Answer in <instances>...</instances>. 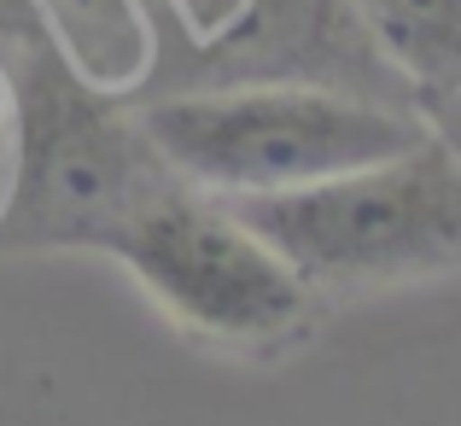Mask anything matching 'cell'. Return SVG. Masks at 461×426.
I'll return each instance as SVG.
<instances>
[{"label":"cell","mask_w":461,"mask_h":426,"mask_svg":"<svg viewBox=\"0 0 461 426\" xmlns=\"http://www.w3.org/2000/svg\"><path fill=\"white\" fill-rule=\"evenodd\" d=\"M41 12H47V0H0V35L41 30Z\"/></svg>","instance_id":"cell-6"},{"label":"cell","mask_w":461,"mask_h":426,"mask_svg":"<svg viewBox=\"0 0 461 426\" xmlns=\"http://www.w3.org/2000/svg\"><path fill=\"white\" fill-rule=\"evenodd\" d=\"M187 339L228 357H286L315 333V292L228 199L169 181L112 251Z\"/></svg>","instance_id":"cell-4"},{"label":"cell","mask_w":461,"mask_h":426,"mask_svg":"<svg viewBox=\"0 0 461 426\" xmlns=\"http://www.w3.org/2000/svg\"><path fill=\"white\" fill-rule=\"evenodd\" d=\"M12 164L0 251H105L176 181L140 123V100L88 82L41 30L0 35Z\"/></svg>","instance_id":"cell-1"},{"label":"cell","mask_w":461,"mask_h":426,"mask_svg":"<svg viewBox=\"0 0 461 426\" xmlns=\"http://www.w3.org/2000/svg\"><path fill=\"white\" fill-rule=\"evenodd\" d=\"M427 129L432 135H444L461 152V100H450V105H438V112H427Z\"/></svg>","instance_id":"cell-7"},{"label":"cell","mask_w":461,"mask_h":426,"mask_svg":"<svg viewBox=\"0 0 461 426\" xmlns=\"http://www.w3.org/2000/svg\"><path fill=\"white\" fill-rule=\"evenodd\" d=\"M350 12L420 117L461 100V0H350Z\"/></svg>","instance_id":"cell-5"},{"label":"cell","mask_w":461,"mask_h":426,"mask_svg":"<svg viewBox=\"0 0 461 426\" xmlns=\"http://www.w3.org/2000/svg\"><path fill=\"white\" fill-rule=\"evenodd\" d=\"M321 298L461 275V152L420 135L403 152L298 193L228 199Z\"/></svg>","instance_id":"cell-3"},{"label":"cell","mask_w":461,"mask_h":426,"mask_svg":"<svg viewBox=\"0 0 461 426\" xmlns=\"http://www.w3.org/2000/svg\"><path fill=\"white\" fill-rule=\"evenodd\" d=\"M140 123L187 187L216 199H269L362 169L427 135L415 105L333 82H222L140 100Z\"/></svg>","instance_id":"cell-2"},{"label":"cell","mask_w":461,"mask_h":426,"mask_svg":"<svg viewBox=\"0 0 461 426\" xmlns=\"http://www.w3.org/2000/svg\"><path fill=\"white\" fill-rule=\"evenodd\" d=\"M6 164H12V117H6V82H0V199H6Z\"/></svg>","instance_id":"cell-8"}]
</instances>
